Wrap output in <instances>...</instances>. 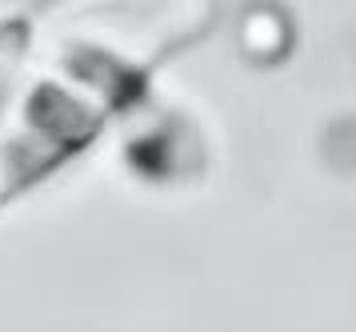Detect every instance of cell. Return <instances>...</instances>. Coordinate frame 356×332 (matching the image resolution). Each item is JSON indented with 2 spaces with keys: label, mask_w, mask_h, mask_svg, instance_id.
I'll use <instances>...</instances> for the list:
<instances>
[{
  "label": "cell",
  "mask_w": 356,
  "mask_h": 332,
  "mask_svg": "<svg viewBox=\"0 0 356 332\" xmlns=\"http://www.w3.org/2000/svg\"><path fill=\"white\" fill-rule=\"evenodd\" d=\"M241 40H244V48H248L252 56H280L284 45H289V24H284L276 13L260 8V13H252L248 20H244Z\"/></svg>",
  "instance_id": "1"
}]
</instances>
